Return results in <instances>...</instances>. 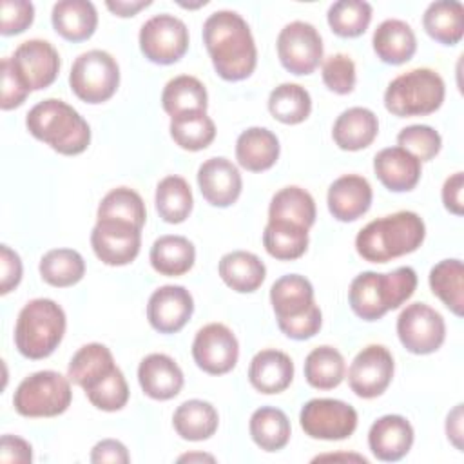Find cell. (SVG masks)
<instances>
[{"label": "cell", "mask_w": 464, "mask_h": 464, "mask_svg": "<svg viewBox=\"0 0 464 464\" xmlns=\"http://www.w3.org/2000/svg\"><path fill=\"white\" fill-rule=\"evenodd\" d=\"M161 105L170 118L187 114V112H196V111L207 112V107H208L207 89L196 76L179 74L169 80L167 85L163 87Z\"/></svg>", "instance_id": "obj_33"}, {"label": "cell", "mask_w": 464, "mask_h": 464, "mask_svg": "<svg viewBox=\"0 0 464 464\" xmlns=\"http://www.w3.org/2000/svg\"><path fill=\"white\" fill-rule=\"evenodd\" d=\"M138 381L145 395L154 401H169L183 388V372L165 353H150L138 366Z\"/></svg>", "instance_id": "obj_22"}, {"label": "cell", "mask_w": 464, "mask_h": 464, "mask_svg": "<svg viewBox=\"0 0 464 464\" xmlns=\"http://www.w3.org/2000/svg\"><path fill=\"white\" fill-rule=\"evenodd\" d=\"M105 5L116 16L125 18V16H134L138 11L149 7L150 0H130V2H127V0H107Z\"/></svg>", "instance_id": "obj_56"}, {"label": "cell", "mask_w": 464, "mask_h": 464, "mask_svg": "<svg viewBox=\"0 0 464 464\" xmlns=\"http://www.w3.org/2000/svg\"><path fill=\"white\" fill-rule=\"evenodd\" d=\"M413 444V428L402 415H382L368 431V446L382 462H397Z\"/></svg>", "instance_id": "obj_20"}, {"label": "cell", "mask_w": 464, "mask_h": 464, "mask_svg": "<svg viewBox=\"0 0 464 464\" xmlns=\"http://www.w3.org/2000/svg\"><path fill=\"white\" fill-rule=\"evenodd\" d=\"M22 279L20 256L7 245L0 246V294L5 295L18 286Z\"/></svg>", "instance_id": "obj_51"}, {"label": "cell", "mask_w": 464, "mask_h": 464, "mask_svg": "<svg viewBox=\"0 0 464 464\" xmlns=\"http://www.w3.org/2000/svg\"><path fill=\"white\" fill-rule=\"evenodd\" d=\"M219 424V417L216 408L201 399H190L181 402L174 415L172 426L176 433L185 440H207L210 439Z\"/></svg>", "instance_id": "obj_31"}, {"label": "cell", "mask_w": 464, "mask_h": 464, "mask_svg": "<svg viewBox=\"0 0 464 464\" xmlns=\"http://www.w3.org/2000/svg\"><path fill=\"white\" fill-rule=\"evenodd\" d=\"M219 277L223 283L239 294L256 292L266 276L263 261L246 250H234L219 259Z\"/></svg>", "instance_id": "obj_29"}, {"label": "cell", "mask_w": 464, "mask_h": 464, "mask_svg": "<svg viewBox=\"0 0 464 464\" xmlns=\"http://www.w3.org/2000/svg\"><path fill=\"white\" fill-rule=\"evenodd\" d=\"M129 460H130V457H129L125 444H121L120 440H114V439H103V440L96 442L91 451V462H94V464H103V462L127 464Z\"/></svg>", "instance_id": "obj_53"}, {"label": "cell", "mask_w": 464, "mask_h": 464, "mask_svg": "<svg viewBox=\"0 0 464 464\" xmlns=\"http://www.w3.org/2000/svg\"><path fill=\"white\" fill-rule=\"evenodd\" d=\"M270 303L277 326L286 337L304 341L321 330L323 315L314 301V286L304 276L279 277L270 288Z\"/></svg>", "instance_id": "obj_5"}, {"label": "cell", "mask_w": 464, "mask_h": 464, "mask_svg": "<svg viewBox=\"0 0 464 464\" xmlns=\"http://www.w3.org/2000/svg\"><path fill=\"white\" fill-rule=\"evenodd\" d=\"M198 185L207 203L221 208L236 203L243 188L237 167L223 156L208 158L199 165Z\"/></svg>", "instance_id": "obj_19"}, {"label": "cell", "mask_w": 464, "mask_h": 464, "mask_svg": "<svg viewBox=\"0 0 464 464\" xmlns=\"http://www.w3.org/2000/svg\"><path fill=\"white\" fill-rule=\"evenodd\" d=\"M379 132V120L366 107H350L343 111L332 129L335 145L343 150H361L372 145Z\"/></svg>", "instance_id": "obj_26"}, {"label": "cell", "mask_w": 464, "mask_h": 464, "mask_svg": "<svg viewBox=\"0 0 464 464\" xmlns=\"http://www.w3.org/2000/svg\"><path fill=\"white\" fill-rule=\"evenodd\" d=\"M9 58L14 72L29 91L49 87L60 71V54L47 40H27L20 44Z\"/></svg>", "instance_id": "obj_17"}, {"label": "cell", "mask_w": 464, "mask_h": 464, "mask_svg": "<svg viewBox=\"0 0 464 464\" xmlns=\"http://www.w3.org/2000/svg\"><path fill=\"white\" fill-rule=\"evenodd\" d=\"M83 392L89 402L103 411H118L129 401V386L118 366Z\"/></svg>", "instance_id": "obj_46"}, {"label": "cell", "mask_w": 464, "mask_h": 464, "mask_svg": "<svg viewBox=\"0 0 464 464\" xmlns=\"http://www.w3.org/2000/svg\"><path fill=\"white\" fill-rule=\"evenodd\" d=\"M192 357L203 372L210 375H223L236 366L239 344L228 326L210 323L198 330L192 343Z\"/></svg>", "instance_id": "obj_15"}, {"label": "cell", "mask_w": 464, "mask_h": 464, "mask_svg": "<svg viewBox=\"0 0 464 464\" xmlns=\"http://www.w3.org/2000/svg\"><path fill=\"white\" fill-rule=\"evenodd\" d=\"M156 210L167 223H183L192 212V190L185 178L167 176L156 187Z\"/></svg>", "instance_id": "obj_40"}, {"label": "cell", "mask_w": 464, "mask_h": 464, "mask_svg": "<svg viewBox=\"0 0 464 464\" xmlns=\"http://www.w3.org/2000/svg\"><path fill=\"white\" fill-rule=\"evenodd\" d=\"M0 460L9 464H29L33 460V448L27 440L16 435H2L0 440Z\"/></svg>", "instance_id": "obj_52"}, {"label": "cell", "mask_w": 464, "mask_h": 464, "mask_svg": "<svg viewBox=\"0 0 464 464\" xmlns=\"http://www.w3.org/2000/svg\"><path fill=\"white\" fill-rule=\"evenodd\" d=\"M397 335L408 352L428 355L442 346L446 324L435 308L426 303H411L397 319Z\"/></svg>", "instance_id": "obj_12"}, {"label": "cell", "mask_w": 464, "mask_h": 464, "mask_svg": "<svg viewBox=\"0 0 464 464\" xmlns=\"http://www.w3.org/2000/svg\"><path fill=\"white\" fill-rule=\"evenodd\" d=\"M51 22L62 38L69 42H83L94 34L98 13L92 2L62 0L53 5Z\"/></svg>", "instance_id": "obj_27"}, {"label": "cell", "mask_w": 464, "mask_h": 464, "mask_svg": "<svg viewBox=\"0 0 464 464\" xmlns=\"http://www.w3.org/2000/svg\"><path fill=\"white\" fill-rule=\"evenodd\" d=\"M393 357L382 344H368L350 364L348 384L361 399H373L386 392L393 377Z\"/></svg>", "instance_id": "obj_14"}, {"label": "cell", "mask_w": 464, "mask_h": 464, "mask_svg": "<svg viewBox=\"0 0 464 464\" xmlns=\"http://www.w3.org/2000/svg\"><path fill=\"white\" fill-rule=\"evenodd\" d=\"M372 187L359 174L337 178L328 188V210L337 221H355L364 216L372 205Z\"/></svg>", "instance_id": "obj_21"}, {"label": "cell", "mask_w": 464, "mask_h": 464, "mask_svg": "<svg viewBox=\"0 0 464 464\" xmlns=\"http://www.w3.org/2000/svg\"><path fill=\"white\" fill-rule=\"evenodd\" d=\"M38 268L47 285L65 288L82 281L85 261L82 254L72 248H53L42 256Z\"/></svg>", "instance_id": "obj_41"}, {"label": "cell", "mask_w": 464, "mask_h": 464, "mask_svg": "<svg viewBox=\"0 0 464 464\" xmlns=\"http://www.w3.org/2000/svg\"><path fill=\"white\" fill-rule=\"evenodd\" d=\"M96 218L123 221L138 228H143L147 219V210L141 196L136 190L129 187H118L103 196V199L98 205Z\"/></svg>", "instance_id": "obj_44"}, {"label": "cell", "mask_w": 464, "mask_h": 464, "mask_svg": "<svg viewBox=\"0 0 464 464\" xmlns=\"http://www.w3.org/2000/svg\"><path fill=\"white\" fill-rule=\"evenodd\" d=\"M194 299L185 286L165 285L152 292L147 304V319L160 334H176L190 319Z\"/></svg>", "instance_id": "obj_18"}, {"label": "cell", "mask_w": 464, "mask_h": 464, "mask_svg": "<svg viewBox=\"0 0 464 464\" xmlns=\"http://www.w3.org/2000/svg\"><path fill=\"white\" fill-rule=\"evenodd\" d=\"M373 51L377 58L390 65H401L413 58L417 51V38L410 24L388 18L373 31Z\"/></svg>", "instance_id": "obj_25"}, {"label": "cell", "mask_w": 464, "mask_h": 464, "mask_svg": "<svg viewBox=\"0 0 464 464\" xmlns=\"http://www.w3.org/2000/svg\"><path fill=\"white\" fill-rule=\"evenodd\" d=\"M91 246L96 257L109 266L129 265L140 254L141 228L123 221L96 219L91 232Z\"/></svg>", "instance_id": "obj_16"}, {"label": "cell", "mask_w": 464, "mask_h": 464, "mask_svg": "<svg viewBox=\"0 0 464 464\" xmlns=\"http://www.w3.org/2000/svg\"><path fill=\"white\" fill-rule=\"evenodd\" d=\"M2 71V98H0V107L2 111H11L20 107L25 98L29 96V89L24 85L20 76L14 72L11 58H4L0 63Z\"/></svg>", "instance_id": "obj_50"}, {"label": "cell", "mask_w": 464, "mask_h": 464, "mask_svg": "<svg viewBox=\"0 0 464 464\" xmlns=\"http://www.w3.org/2000/svg\"><path fill=\"white\" fill-rule=\"evenodd\" d=\"M140 49L152 63H176L188 49V29L174 14H156L140 29Z\"/></svg>", "instance_id": "obj_10"}, {"label": "cell", "mask_w": 464, "mask_h": 464, "mask_svg": "<svg viewBox=\"0 0 464 464\" xmlns=\"http://www.w3.org/2000/svg\"><path fill=\"white\" fill-rule=\"evenodd\" d=\"M462 188H464V174L455 172L451 174L442 185V203L446 210L455 216H462L464 201H462Z\"/></svg>", "instance_id": "obj_54"}, {"label": "cell", "mask_w": 464, "mask_h": 464, "mask_svg": "<svg viewBox=\"0 0 464 464\" xmlns=\"http://www.w3.org/2000/svg\"><path fill=\"white\" fill-rule=\"evenodd\" d=\"M330 29L343 38L361 36L372 22V5L362 0H339L328 9Z\"/></svg>", "instance_id": "obj_45"}, {"label": "cell", "mask_w": 464, "mask_h": 464, "mask_svg": "<svg viewBox=\"0 0 464 464\" xmlns=\"http://www.w3.org/2000/svg\"><path fill=\"white\" fill-rule=\"evenodd\" d=\"M397 143L410 154H413L419 161L433 160L440 147V134L430 125H408L397 134Z\"/></svg>", "instance_id": "obj_47"}, {"label": "cell", "mask_w": 464, "mask_h": 464, "mask_svg": "<svg viewBox=\"0 0 464 464\" xmlns=\"http://www.w3.org/2000/svg\"><path fill=\"white\" fill-rule=\"evenodd\" d=\"M170 136L185 150H203L216 138V125L203 111L187 112L170 118Z\"/></svg>", "instance_id": "obj_43"}, {"label": "cell", "mask_w": 464, "mask_h": 464, "mask_svg": "<svg viewBox=\"0 0 464 464\" xmlns=\"http://www.w3.org/2000/svg\"><path fill=\"white\" fill-rule=\"evenodd\" d=\"M426 237L422 218L411 210L370 221L355 237L357 254L370 263H388L415 252Z\"/></svg>", "instance_id": "obj_2"}, {"label": "cell", "mask_w": 464, "mask_h": 464, "mask_svg": "<svg viewBox=\"0 0 464 464\" xmlns=\"http://www.w3.org/2000/svg\"><path fill=\"white\" fill-rule=\"evenodd\" d=\"M277 158L279 140L272 130L265 127H250L237 136L236 160L243 169L261 172L270 169Z\"/></svg>", "instance_id": "obj_28"}, {"label": "cell", "mask_w": 464, "mask_h": 464, "mask_svg": "<svg viewBox=\"0 0 464 464\" xmlns=\"http://www.w3.org/2000/svg\"><path fill=\"white\" fill-rule=\"evenodd\" d=\"M149 259L158 274L176 277L187 274L194 266L196 248L187 237L167 234L152 243Z\"/></svg>", "instance_id": "obj_30"}, {"label": "cell", "mask_w": 464, "mask_h": 464, "mask_svg": "<svg viewBox=\"0 0 464 464\" xmlns=\"http://www.w3.org/2000/svg\"><path fill=\"white\" fill-rule=\"evenodd\" d=\"M252 440L265 451H279L290 440V420L279 408L261 406L248 422Z\"/></svg>", "instance_id": "obj_36"}, {"label": "cell", "mask_w": 464, "mask_h": 464, "mask_svg": "<svg viewBox=\"0 0 464 464\" xmlns=\"http://www.w3.org/2000/svg\"><path fill=\"white\" fill-rule=\"evenodd\" d=\"M377 179L392 192H408L420 179V161L402 147H386L373 158Z\"/></svg>", "instance_id": "obj_23"}, {"label": "cell", "mask_w": 464, "mask_h": 464, "mask_svg": "<svg viewBox=\"0 0 464 464\" xmlns=\"http://www.w3.org/2000/svg\"><path fill=\"white\" fill-rule=\"evenodd\" d=\"M303 431L312 439L343 440L357 428V411L339 399H312L299 413Z\"/></svg>", "instance_id": "obj_11"}, {"label": "cell", "mask_w": 464, "mask_h": 464, "mask_svg": "<svg viewBox=\"0 0 464 464\" xmlns=\"http://www.w3.org/2000/svg\"><path fill=\"white\" fill-rule=\"evenodd\" d=\"M203 42L216 72L227 82L248 78L257 63V49L248 24L236 11H216L203 24Z\"/></svg>", "instance_id": "obj_1"}, {"label": "cell", "mask_w": 464, "mask_h": 464, "mask_svg": "<svg viewBox=\"0 0 464 464\" xmlns=\"http://www.w3.org/2000/svg\"><path fill=\"white\" fill-rule=\"evenodd\" d=\"M270 114L286 125H297L310 116V92L299 83H281L268 96Z\"/></svg>", "instance_id": "obj_42"}, {"label": "cell", "mask_w": 464, "mask_h": 464, "mask_svg": "<svg viewBox=\"0 0 464 464\" xmlns=\"http://www.w3.org/2000/svg\"><path fill=\"white\" fill-rule=\"evenodd\" d=\"M72 401L71 381L58 372L42 370L25 377L14 395L13 406L24 417H56L62 415Z\"/></svg>", "instance_id": "obj_8"}, {"label": "cell", "mask_w": 464, "mask_h": 464, "mask_svg": "<svg viewBox=\"0 0 464 464\" xmlns=\"http://www.w3.org/2000/svg\"><path fill=\"white\" fill-rule=\"evenodd\" d=\"M324 459H330V460H337V459H344V460H357V462H368L364 457L361 455H321V457H315L314 460H324Z\"/></svg>", "instance_id": "obj_58"}, {"label": "cell", "mask_w": 464, "mask_h": 464, "mask_svg": "<svg viewBox=\"0 0 464 464\" xmlns=\"http://www.w3.org/2000/svg\"><path fill=\"white\" fill-rule=\"evenodd\" d=\"M277 56L281 65L292 74H310L323 60V40L319 31L308 22H290L277 36Z\"/></svg>", "instance_id": "obj_13"}, {"label": "cell", "mask_w": 464, "mask_h": 464, "mask_svg": "<svg viewBox=\"0 0 464 464\" xmlns=\"http://www.w3.org/2000/svg\"><path fill=\"white\" fill-rule=\"evenodd\" d=\"M417 288V274L411 266H399L392 272H362L353 277L348 301L353 314L364 321H377L386 312L406 303Z\"/></svg>", "instance_id": "obj_3"}, {"label": "cell", "mask_w": 464, "mask_h": 464, "mask_svg": "<svg viewBox=\"0 0 464 464\" xmlns=\"http://www.w3.org/2000/svg\"><path fill=\"white\" fill-rule=\"evenodd\" d=\"M0 13V33L4 36L24 33L34 20V7L27 0H2Z\"/></svg>", "instance_id": "obj_49"}, {"label": "cell", "mask_w": 464, "mask_h": 464, "mask_svg": "<svg viewBox=\"0 0 464 464\" xmlns=\"http://www.w3.org/2000/svg\"><path fill=\"white\" fill-rule=\"evenodd\" d=\"M323 82L335 94H348L355 87V63L348 54L337 53L323 63Z\"/></svg>", "instance_id": "obj_48"}, {"label": "cell", "mask_w": 464, "mask_h": 464, "mask_svg": "<svg viewBox=\"0 0 464 464\" xmlns=\"http://www.w3.org/2000/svg\"><path fill=\"white\" fill-rule=\"evenodd\" d=\"M65 326V312L56 301L33 299L18 314L14 346L27 359H45L62 343Z\"/></svg>", "instance_id": "obj_6"}, {"label": "cell", "mask_w": 464, "mask_h": 464, "mask_svg": "<svg viewBox=\"0 0 464 464\" xmlns=\"http://www.w3.org/2000/svg\"><path fill=\"white\" fill-rule=\"evenodd\" d=\"M446 87L440 74L428 67H417L393 78L384 91V107L399 116H426L444 102Z\"/></svg>", "instance_id": "obj_7"}, {"label": "cell", "mask_w": 464, "mask_h": 464, "mask_svg": "<svg viewBox=\"0 0 464 464\" xmlns=\"http://www.w3.org/2000/svg\"><path fill=\"white\" fill-rule=\"evenodd\" d=\"M424 31L444 45H455L464 34V7L455 0L431 2L422 16Z\"/></svg>", "instance_id": "obj_32"}, {"label": "cell", "mask_w": 464, "mask_h": 464, "mask_svg": "<svg viewBox=\"0 0 464 464\" xmlns=\"http://www.w3.org/2000/svg\"><path fill=\"white\" fill-rule=\"evenodd\" d=\"M431 292L459 317L464 314V265L460 259H442L430 270Z\"/></svg>", "instance_id": "obj_38"}, {"label": "cell", "mask_w": 464, "mask_h": 464, "mask_svg": "<svg viewBox=\"0 0 464 464\" xmlns=\"http://www.w3.org/2000/svg\"><path fill=\"white\" fill-rule=\"evenodd\" d=\"M179 462H194V460H208V462H214L216 459L212 455H207V453H187V455H181L178 459Z\"/></svg>", "instance_id": "obj_57"}, {"label": "cell", "mask_w": 464, "mask_h": 464, "mask_svg": "<svg viewBox=\"0 0 464 464\" xmlns=\"http://www.w3.org/2000/svg\"><path fill=\"white\" fill-rule=\"evenodd\" d=\"M27 130L63 156L82 154L91 143V127L69 103L49 98L36 103L25 118Z\"/></svg>", "instance_id": "obj_4"}, {"label": "cell", "mask_w": 464, "mask_h": 464, "mask_svg": "<svg viewBox=\"0 0 464 464\" xmlns=\"http://www.w3.org/2000/svg\"><path fill=\"white\" fill-rule=\"evenodd\" d=\"M446 433L457 450H462V404H457L446 419Z\"/></svg>", "instance_id": "obj_55"}, {"label": "cell", "mask_w": 464, "mask_h": 464, "mask_svg": "<svg viewBox=\"0 0 464 464\" xmlns=\"http://www.w3.org/2000/svg\"><path fill=\"white\" fill-rule=\"evenodd\" d=\"M292 379L294 362L281 350H261L250 361L248 381L261 393H281L290 386Z\"/></svg>", "instance_id": "obj_24"}, {"label": "cell", "mask_w": 464, "mask_h": 464, "mask_svg": "<svg viewBox=\"0 0 464 464\" xmlns=\"http://www.w3.org/2000/svg\"><path fill=\"white\" fill-rule=\"evenodd\" d=\"M114 368L116 364L111 350L102 343H89L72 355L67 368V377L76 386L87 390Z\"/></svg>", "instance_id": "obj_34"}, {"label": "cell", "mask_w": 464, "mask_h": 464, "mask_svg": "<svg viewBox=\"0 0 464 464\" xmlns=\"http://www.w3.org/2000/svg\"><path fill=\"white\" fill-rule=\"evenodd\" d=\"M265 250L279 261H294L308 248V228L290 221L268 219L263 232Z\"/></svg>", "instance_id": "obj_35"}, {"label": "cell", "mask_w": 464, "mask_h": 464, "mask_svg": "<svg viewBox=\"0 0 464 464\" xmlns=\"http://www.w3.org/2000/svg\"><path fill=\"white\" fill-rule=\"evenodd\" d=\"M268 219L290 221L310 228L315 223V201L301 187H285L274 194L268 207Z\"/></svg>", "instance_id": "obj_37"}, {"label": "cell", "mask_w": 464, "mask_h": 464, "mask_svg": "<svg viewBox=\"0 0 464 464\" xmlns=\"http://www.w3.org/2000/svg\"><path fill=\"white\" fill-rule=\"evenodd\" d=\"M72 92L85 103H102L114 96L120 85L118 62L102 49L82 53L69 72Z\"/></svg>", "instance_id": "obj_9"}, {"label": "cell", "mask_w": 464, "mask_h": 464, "mask_svg": "<svg viewBox=\"0 0 464 464\" xmlns=\"http://www.w3.org/2000/svg\"><path fill=\"white\" fill-rule=\"evenodd\" d=\"M346 364L341 352L334 346L323 344L314 348L304 359V377L312 388L332 390L344 379Z\"/></svg>", "instance_id": "obj_39"}]
</instances>
